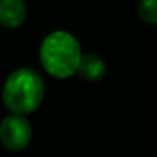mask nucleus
I'll return each mask as SVG.
<instances>
[{
  "label": "nucleus",
  "instance_id": "nucleus-1",
  "mask_svg": "<svg viewBox=\"0 0 157 157\" xmlns=\"http://www.w3.org/2000/svg\"><path fill=\"white\" fill-rule=\"evenodd\" d=\"M42 68L51 76L59 79L69 78L78 73L83 58L78 39L68 31H52L44 37L39 49Z\"/></svg>",
  "mask_w": 157,
  "mask_h": 157
},
{
  "label": "nucleus",
  "instance_id": "nucleus-2",
  "mask_svg": "<svg viewBox=\"0 0 157 157\" xmlns=\"http://www.w3.org/2000/svg\"><path fill=\"white\" fill-rule=\"evenodd\" d=\"M4 103L10 112L27 115L39 108L44 98V81L31 68H19L4 85Z\"/></svg>",
  "mask_w": 157,
  "mask_h": 157
},
{
  "label": "nucleus",
  "instance_id": "nucleus-3",
  "mask_svg": "<svg viewBox=\"0 0 157 157\" xmlns=\"http://www.w3.org/2000/svg\"><path fill=\"white\" fill-rule=\"evenodd\" d=\"M32 137L29 120L22 113H10L0 123V142L9 150H22Z\"/></svg>",
  "mask_w": 157,
  "mask_h": 157
},
{
  "label": "nucleus",
  "instance_id": "nucleus-4",
  "mask_svg": "<svg viewBox=\"0 0 157 157\" xmlns=\"http://www.w3.org/2000/svg\"><path fill=\"white\" fill-rule=\"evenodd\" d=\"M27 17L24 0H0V25L15 29L24 24Z\"/></svg>",
  "mask_w": 157,
  "mask_h": 157
},
{
  "label": "nucleus",
  "instance_id": "nucleus-5",
  "mask_svg": "<svg viewBox=\"0 0 157 157\" xmlns=\"http://www.w3.org/2000/svg\"><path fill=\"white\" fill-rule=\"evenodd\" d=\"M106 73V63L98 54H83L78 66V75L86 81H98Z\"/></svg>",
  "mask_w": 157,
  "mask_h": 157
},
{
  "label": "nucleus",
  "instance_id": "nucleus-6",
  "mask_svg": "<svg viewBox=\"0 0 157 157\" xmlns=\"http://www.w3.org/2000/svg\"><path fill=\"white\" fill-rule=\"evenodd\" d=\"M137 15L145 24L157 25V0H140L137 5Z\"/></svg>",
  "mask_w": 157,
  "mask_h": 157
}]
</instances>
